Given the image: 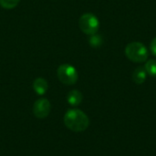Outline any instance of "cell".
<instances>
[{
	"mask_svg": "<svg viewBox=\"0 0 156 156\" xmlns=\"http://www.w3.org/2000/svg\"><path fill=\"white\" fill-rule=\"evenodd\" d=\"M33 89L35 92L38 95H44L48 89V84L47 80L43 78H37L34 80L33 82Z\"/></svg>",
	"mask_w": 156,
	"mask_h": 156,
	"instance_id": "8992f818",
	"label": "cell"
},
{
	"mask_svg": "<svg viewBox=\"0 0 156 156\" xmlns=\"http://www.w3.org/2000/svg\"><path fill=\"white\" fill-rule=\"evenodd\" d=\"M64 123L68 129L76 133H80L87 130L90 125V120L82 111L71 109L65 113Z\"/></svg>",
	"mask_w": 156,
	"mask_h": 156,
	"instance_id": "6da1fadb",
	"label": "cell"
},
{
	"mask_svg": "<svg viewBox=\"0 0 156 156\" xmlns=\"http://www.w3.org/2000/svg\"><path fill=\"white\" fill-rule=\"evenodd\" d=\"M20 0H0V5L5 9H12L15 8Z\"/></svg>",
	"mask_w": 156,
	"mask_h": 156,
	"instance_id": "8fae6325",
	"label": "cell"
},
{
	"mask_svg": "<svg viewBox=\"0 0 156 156\" xmlns=\"http://www.w3.org/2000/svg\"><path fill=\"white\" fill-rule=\"evenodd\" d=\"M147 72L144 67H138L133 73V80L136 84H143L146 80Z\"/></svg>",
	"mask_w": 156,
	"mask_h": 156,
	"instance_id": "ba28073f",
	"label": "cell"
},
{
	"mask_svg": "<svg viewBox=\"0 0 156 156\" xmlns=\"http://www.w3.org/2000/svg\"><path fill=\"white\" fill-rule=\"evenodd\" d=\"M79 26L83 33L91 36L97 33L100 27V22L93 14L86 13L80 16L79 20Z\"/></svg>",
	"mask_w": 156,
	"mask_h": 156,
	"instance_id": "3957f363",
	"label": "cell"
},
{
	"mask_svg": "<svg viewBox=\"0 0 156 156\" xmlns=\"http://www.w3.org/2000/svg\"><path fill=\"white\" fill-rule=\"evenodd\" d=\"M126 57L133 62L142 63L148 58V50L141 42H132L125 48Z\"/></svg>",
	"mask_w": 156,
	"mask_h": 156,
	"instance_id": "7a4b0ae2",
	"label": "cell"
},
{
	"mask_svg": "<svg viewBox=\"0 0 156 156\" xmlns=\"http://www.w3.org/2000/svg\"><path fill=\"white\" fill-rule=\"evenodd\" d=\"M90 45L93 48H98L100 46H101L102 42H103V39L101 37V36L100 35H91L90 37Z\"/></svg>",
	"mask_w": 156,
	"mask_h": 156,
	"instance_id": "30bf717a",
	"label": "cell"
},
{
	"mask_svg": "<svg viewBox=\"0 0 156 156\" xmlns=\"http://www.w3.org/2000/svg\"><path fill=\"white\" fill-rule=\"evenodd\" d=\"M146 72L152 76V77H156V59H150L146 62L144 66Z\"/></svg>",
	"mask_w": 156,
	"mask_h": 156,
	"instance_id": "9c48e42d",
	"label": "cell"
},
{
	"mask_svg": "<svg viewBox=\"0 0 156 156\" xmlns=\"http://www.w3.org/2000/svg\"><path fill=\"white\" fill-rule=\"evenodd\" d=\"M57 75L60 82L66 85H73L77 82L79 75L77 69L69 64H62L58 68Z\"/></svg>",
	"mask_w": 156,
	"mask_h": 156,
	"instance_id": "277c9868",
	"label": "cell"
},
{
	"mask_svg": "<svg viewBox=\"0 0 156 156\" xmlns=\"http://www.w3.org/2000/svg\"><path fill=\"white\" fill-rule=\"evenodd\" d=\"M51 111V105L48 99L41 98L35 101L33 106V113L38 119H45Z\"/></svg>",
	"mask_w": 156,
	"mask_h": 156,
	"instance_id": "5b68a950",
	"label": "cell"
},
{
	"mask_svg": "<svg viewBox=\"0 0 156 156\" xmlns=\"http://www.w3.org/2000/svg\"><path fill=\"white\" fill-rule=\"evenodd\" d=\"M150 48H151V51H152L153 55H154L156 57V37H154L152 40L151 45H150Z\"/></svg>",
	"mask_w": 156,
	"mask_h": 156,
	"instance_id": "7c38bea8",
	"label": "cell"
},
{
	"mask_svg": "<svg viewBox=\"0 0 156 156\" xmlns=\"http://www.w3.org/2000/svg\"><path fill=\"white\" fill-rule=\"evenodd\" d=\"M82 99H83L82 93L78 90H70L67 96V101L69 104H70L71 106H78L82 101Z\"/></svg>",
	"mask_w": 156,
	"mask_h": 156,
	"instance_id": "52a82bcc",
	"label": "cell"
}]
</instances>
